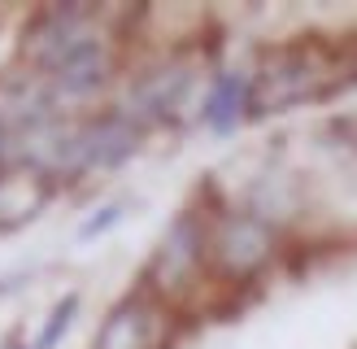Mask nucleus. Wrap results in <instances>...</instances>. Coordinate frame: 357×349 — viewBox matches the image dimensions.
I'll use <instances>...</instances> for the list:
<instances>
[{
  "label": "nucleus",
  "instance_id": "2",
  "mask_svg": "<svg viewBox=\"0 0 357 349\" xmlns=\"http://www.w3.org/2000/svg\"><path fill=\"white\" fill-rule=\"evenodd\" d=\"M205 232H209V214L205 209H178L170 218V227L162 232V240L153 244V253L144 262L139 288L153 302H162L166 310L188 306L209 279V253H205Z\"/></svg>",
  "mask_w": 357,
  "mask_h": 349
},
{
  "label": "nucleus",
  "instance_id": "6",
  "mask_svg": "<svg viewBox=\"0 0 357 349\" xmlns=\"http://www.w3.org/2000/svg\"><path fill=\"white\" fill-rule=\"evenodd\" d=\"M144 135L149 131H139L122 110H114V105L79 114L70 122V153H66V179L61 184H79L87 174L127 166L131 157L144 149Z\"/></svg>",
  "mask_w": 357,
  "mask_h": 349
},
{
  "label": "nucleus",
  "instance_id": "11",
  "mask_svg": "<svg viewBox=\"0 0 357 349\" xmlns=\"http://www.w3.org/2000/svg\"><path fill=\"white\" fill-rule=\"evenodd\" d=\"M201 122L213 135H231L240 122H248V70L227 66L209 79L201 96Z\"/></svg>",
  "mask_w": 357,
  "mask_h": 349
},
{
  "label": "nucleus",
  "instance_id": "15",
  "mask_svg": "<svg viewBox=\"0 0 357 349\" xmlns=\"http://www.w3.org/2000/svg\"><path fill=\"white\" fill-rule=\"evenodd\" d=\"M0 22H5V9H0Z\"/></svg>",
  "mask_w": 357,
  "mask_h": 349
},
{
  "label": "nucleus",
  "instance_id": "4",
  "mask_svg": "<svg viewBox=\"0 0 357 349\" xmlns=\"http://www.w3.org/2000/svg\"><path fill=\"white\" fill-rule=\"evenodd\" d=\"M279 232L266 227L257 214H248L244 205H218L209 214L205 232V253H209V279L218 284H257L279 262Z\"/></svg>",
  "mask_w": 357,
  "mask_h": 349
},
{
  "label": "nucleus",
  "instance_id": "3",
  "mask_svg": "<svg viewBox=\"0 0 357 349\" xmlns=\"http://www.w3.org/2000/svg\"><path fill=\"white\" fill-rule=\"evenodd\" d=\"M196 83H201V52L196 48H166L162 57H153L149 66H139L127 79L114 110H122L139 131L170 127V122L183 118Z\"/></svg>",
  "mask_w": 357,
  "mask_h": 349
},
{
  "label": "nucleus",
  "instance_id": "8",
  "mask_svg": "<svg viewBox=\"0 0 357 349\" xmlns=\"http://www.w3.org/2000/svg\"><path fill=\"white\" fill-rule=\"evenodd\" d=\"M170 341H174V310L153 302L144 288H131L105 310L92 349H170Z\"/></svg>",
  "mask_w": 357,
  "mask_h": 349
},
{
  "label": "nucleus",
  "instance_id": "10",
  "mask_svg": "<svg viewBox=\"0 0 357 349\" xmlns=\"http://www.w3.org/2000/svg\"><path fill=\"white\" fill-rule=\"evenodd\" d=\"M52 197H57V184H48L44 174L22 170V166H0V232L44 214V205Z\"/></svg>",
  "mask_w": 357,
  "mask_h": 349
},
{
  "label": "nucleus",
  "instance_id": "9",
  "mask_svg": "<svg viewBox=\"0 0 357 349\" xmlns=\"http://www.w3.org/2000/svg\"><path fill=\"white\" fill-rule=\"evenodd\" d=\"M52 114H61V105L44 75H35L26 66H13L0 75V122L9 127V135L40 127Z\"/></svg>",
  "mask_w": 357,
  "mask_h": 349
},
{
  "label": "nucleus",
  "instance_id": "5",
  "mask_svg": "<svg viewBox=\"0 0 357 349\" xmlns=\"http://www.w3.org/2000/svg\"><path fill=\"white\" fill-rule=\"evenodd\" d=\"M109 22H114L109 9H96V5H44V9H35L22 27V40H17V66H26V70L48 79L70 52H79Z\"/></svg>",
  "mask_w": 357,
  "mask_h": 349
},
{
  "label": "nucleus",
  "instance_id": "1",
  "mask_svg": "<svg viewBox=\"0 0 357 349\" xmlns=\"http://www.w3.org/2000/svg\"><path fill=\"white\" fill-rule=\"evenodd\" d=\"M344 87H357V57H344L340 44L318 35L266 44L248 66V122L327 101Z\"/></svg>",
  "mask_w": 357,
  "mask_h": 349
},
{
  "label": "nucleus",
  "instance_id": "14",
  "mask_svg": "<svg viewBox=\"0 0 357 349\" xmlns=\"http://www.w3.org/2000/svg\"><path fill=\"white\" fill-rule=\"evenodd\" d=\"M5 157H9V127L0 122V166H5Z\"/></svg>",
  "mask_w": 357,
  "mask_h": 349
},
{
  "label": "nucleus",
  "instance_id": "12",
  "mask_svg": "<svg viewBox=\"0 0 357 349\" xmlns=\"http://www.w3.org/2000/svg\"><path fill=\"white\" fill-rule=\"evenodd\" d=\"M79 310H83V297H79V292H66L61 302L48 310V319H44V327H40V336H35L31 349H57V345L66 341V332L75 327Z\"/></svg>",
  "mask_w": 357,
  "mask_h": 349
},
{
  "label": "nucleus",
  "instance_id": "7",
  "mask_svg": "<svg viewBox=\"0 0 357 349\" xmlns=\"http://www.w3.org/2000/svg\"><path fill=\"white\" fill-rule=\"evenodd\" d=\"M114 22L105 27L100 35H92L79 52L70 57L48 75V87L57 105H83V101H96L105 87L118 83V70H122V35H118V13H109Z\"/></svg>",
  "mask_w": 357,
  "mask_h": 349
},
{
  "label": "nucleus",
  "instance_id": "13",
  "mask_svg": "<svg viewBox=\"0 0 357 349\" xmlns=\"http://www.w3.org/2000/svg\"><path fill=\"white\" fill-rule=\"evenodd\" d=\"M122 218H127V201H109V205H100L96 214L79 227V240H96V236H105V232H114Z\"/></svg>",
  "mask_w": 357,
  "mask_h": 349
}]
</instances>
